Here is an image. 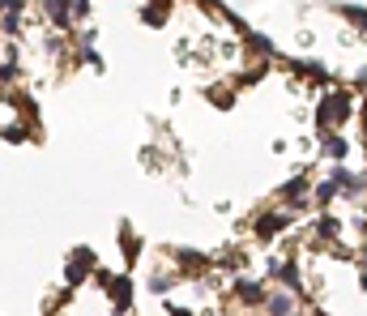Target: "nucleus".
Returning <instances> with one entry per match:
<instances>
[{
  "mask_svg": "<svg viewBox=\"0 0 367 316\" xmlns=\"http://www.w3.org/2000/svg\"><path fill=\"white\" fill-rule=\"evenodd\" d=\"M363 287H367V274H363Z\"/></svg>",
  "mask_w": 367,
  "mask_h": 316,
  "instance_id": "nucleus-17",
  "label": "nucleus"
},
{
  "mask_svg": "<svg viewBox=\"0 0 367 316\" xmlns=\"http://www.w3.org/2000/svg\"><path fill=\"white\" fill-rule=\"evenodd\" d=\"M363 261H367V248H363Z\"/></svg>",
  "mask_w": 367,
  "mask_h": 316,
  "instance_id": "nucleus-18",
  "label": "nucleus"
},
{
  "mask_svg": "<svg viewBox=\"0 0 367 316\" xmlns=\"http://www.w3.org/2000/svg\"><path fill=\"white\" fill-rule=\"evenodd\" d=\"M107 291H112V299H116V308H120V312L133 303V287H128V278H112V282H107Z\"/></svg>",
  "mask_w": 367,
  "mask_h": 316,
  "instance_id": "nucleus-3",
  "label": "nucleus"
},
{
  "mask_svg": "<svg viewBox=\"0 0 367 316\" xmlns=\"http://www.w3.org/2000/svg\"><path fill=\"white\" fill-rule=\"evenodd\" d=\"M265 308H269V316H295V299L291 295H269Z\"/></svg>",
  "mask_w": 367,
  "mask_h": 316,
  "instance_id": "nucleus-5",
  "label": "nucleus"
},
{
  "mask_svg": "<svg viewBox=\"0 0 367 316\" xmlns=\"http://www.w3.org/2000/svg\"><path fill=\"white\" fill-rule=\"evenodd\" d=\"M235 295L243 299V303H265V291H260V282H235Z\"/></svg>",
  "mask_w": 367,
  "mask_h": 316,
  "instance_id": "nucleus-4",
  "label": "nucleus"
},
{
  "mask_svg": "<svg viewBox=\"0 0 367 316\" xmlns=\"http://www.w3.org/2000/svg\"><path fill=\"white\" fill-rule=\"evenodd\" d=\"M338 188H342V184H338V176H329V180L316 188V201H321V205H325V201H333V192H338Z\"/></svg>",
  "mask_w": 367,
  "mask_h": 316,
  "instance_id": "nucleus-9",
  "label": "nucleus"
},
{
  "mask_svg": "<svg viewBox=\"0 0 367 316\" xmlns=\"http://www.w3.org/2000/svg\"><path fill=\"white\" fill-rule=\"evenodd\" d=\"M149 291H159V295H167V291H171V278H149Z\"/></svg>",
  "mask_w": 367,
  "mask_h": 316,
  "instance_id": "nucleus-13",
  "label": "nucleus"
},
{
  "mask_svg": "<svg viewBox=\"0 0 367 316\" xmlns=\"http://www.w3.org/2000/svg\"><path fill=\"white\" fill-rule=\"evenodd\" d=\"M278 282L291 287V291H299V270H295V261H291V265H278Z\"/></svg>",
  "mask_w": 367,
  "mask_h": 316,
  "instance_id": "nucleus-8",
  "label": "nucleus"
},
{
  "mask_svg": "<svg viewBox=\"0 0 367 316\" xmlns=\"http://www.w3.org/2000/svg\"><path fill=\"white\" fill-rule=\"evenodd\" d=\"M282 227H286V218H282V214H269V218H260V223H256V235H260V239H269V235H278Z\"/></svg>",
  "mask_w": 367,
  "mask_h": 316,
  "instance_id": "nucleus-6",
  "label": "nucleus"
},
{
  "mask_svg": "<svg viewBox=\"0 0 367 316\" xmlns=\"http://www.w3.org/2000/svg\"><path fill=\"white\" fill-rule=\"evenodd\" d=\"M94 265V252L90 248H77L73 256H69V270H65V278H69V287H77V282H86V270Z\"/></svg>",
  "mask_w": 367,
  "mask_h": 316,
  "instance_id": "nucleus-2",
  "label": "nucleus"
},
{
  "mask_svg": "<svg viewBox=\"0 0 367 316\" xmlns=\"http://www.w3.org/2000/svg\"><path fill=\"white\" fill-rule=\"evenodd\" d=\"M22 5L26 0H5V13H22Z\"/></svg>",
  "mask_w": 367,
  "mask_h": 316,
  "instance_id": "nucleus-15",
  "label": "nucleus"
},
{
  "mask_svg": "<svg viewBox=\"0 0 367 316\" xmlns=\"http://www.w3.org/2000/svg\"><path fill=\"white\" fill-rule=\"evenodd\" d=\"M342 13H346V18H350L354 26H363V30H367V13H363V9H354V5H346Z\"/></svg>",
  "mask_w": 367,
  "mask_h": 316,
  "instance_id": "nucleus-11",
  "label": "nucleus"
},
{
  "mask_svg": "<svg viewBox=\"0 0 367 316\" xmlns=\"http://www.w3.org/2000/svg\"><path fill=\"white\" fill-rule=\"evenodd\" d=\"M325 150H329V158H346V150H350V145H346L342 137H329V141H325Z\"/></svg>",
  "mask_w": 367,
  "mask_h": 316,
  "instance_id": "nucleus-10",
  "label": "nucleus"
},
{
  "mask_svg": "<svg viewBox=\"0 0 367 316\" xmlns=\"http://www.w3.org/2000/svg\"><path fill=\"white\" fill-rule=\"evenodd\" d=\"M69 5H73V18H86V9H90L86 0H69Z\"/></svg>",
  "mask_w": 367,
  "mask_h": 316,
  "instance_id": "nucleus-14",
  "label": "nucleus"
},
{
  "mask_svg": "<svg viewBox=\"0 0 367 316\" xmlns=\"http://www.w3.org/2000/svg\"><path fill=\"white\" fill-rule=\"evenodd\" d=\"M359 86H367V69H359Z\"/></svg>",
  "mask_w": 367,
  "mask_h": 316,
  "instance_id": "nucleus-16",
  "label": "nucleus"
},
{
  "mask_svg": "<svg viewBox=\"0 0 367 316\" xmlns=\"http://www.w3.org/2000/svg\"><path fill=\"white\" fill-rule=\"evenodd\" d=\"M346 116H350V98H346V94H329V98L321 103V112H316L321 124H333V120H346Z\"/></svg>",
  "mask_w": 367,
  "mask_h": 316,
  "instance_id": "nucleus-1",
  "label": "nucleus"
},
{
  "mask_svg": "<svg viewBox=\"0 0 367 316\" xmlns=\"http://www.w3.org/2000/svg\"><path fill=\"white\" fill-rule=\"evenodd\" d=\"M47 18L65 26V22L73 18V5H69V0H47Z\"/></svg>",
  "mask_w": 367,
  "mask_h": 316,
  "instance_id": "nucleus-7",
  "label": "nucleus"
},
{
  "mask_svg": "<svg viewBox=\"0 0 367 316\" xmlns=\"http://www.w3.org/2000/svg\"><path fill=\"white\" fill-rule=\"evenodd\" d=\"M303 188H307V184H303V180H291V184H286V188H282V192H286V197H295V201H299V197H303Z\"/></svg>",
  "mask_w": 367,
  "mask_h": 316,
  "instance_id": "nucleus-12",
  "label": "nucleus"
}]
</instances>
